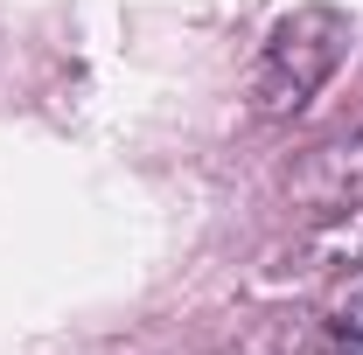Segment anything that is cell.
<instances>
[{"label":"cell","mask_w":363,"mask_h":355,"mask_svg":"<svg viewBox=\"0 0 363 355\" xmlns=\"http://www.w3.org/2000/svg\"><path fill=\"white\" fill-rule=\"evenodd\" d=\"M286 195H294V209H308V216H342V209H363V119L321 139L315 153L294 168Z\"/></svg>","instance_id":"2"},{"label":"cell","mask_w":363,"mask_h":355,"mask_svg":"<svg viewBox=\"0 0 363 355\" xmlns=\"http://www.w3.org/2000/svg\"><path fill=\"white\" fill-rule=\"evenodd\" d=\"M363 265V209L342 216H315V230L286 251H272L266 279H328V272H357Z\"/></svg>","instance_id":"3"},{"label":"cell","mask_w":363,"mask_h":355,"mask_svg":"<svg viewBox=\"0 0 363 355\" xmlns=\"http://www.w3.org/2000/svg\"><path fill=\"white\" fill-rule=\"evenodd\" d=\"M279 355H363V286L342 293L335 307L301 313L294 327H279Z\"/></svg>","instance_id":"4"},{"label":"cell","mask_w":363,"mask_h":355,"mask_svg":"<svg viewBox=\"0 0 363 355\" xmlns=\"http://www.w3.org/2000/svg\"><path fill=\"white\" fill-rule=\"evenodd\" d=\"M350 56V14L342 7H294L286 21H272L266 49H259V70H252V112L259 119H294L308 98H315Z\"/></svg>","instance_id":"1"}]
</instances>
